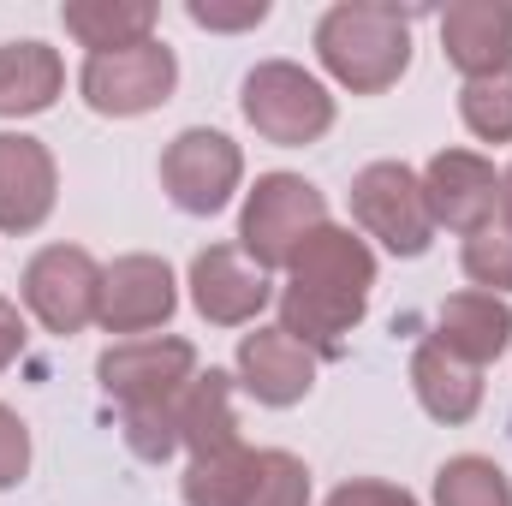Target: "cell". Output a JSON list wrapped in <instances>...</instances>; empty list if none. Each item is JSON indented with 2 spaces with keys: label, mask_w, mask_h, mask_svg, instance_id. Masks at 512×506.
Wrapping results in <instances>:
<instances>
[{
  "label": "cell",
  "mask_w": 512,
  "mask_h": 506,
  "mask_svg": "<svg viewBox=\"0 0 512 506\" xmlns=\"http://www.w3.org/2000/svg\"><path fill=\"white\" fill-rule=\"evenodd\" d=\"M173 90H179V54L161 36L114 54H84V72H78V96L102 120H143L167 108Z\"/></svg>",
  "instance_id": "cell-5"
},
{
  "label": "cell",
  "mask_w": 512,
  "mask_h": 506,
  "mask_svg": "<svg viewBox=\"0 0 512 506\" xmlns=\"http://www.w3.org/2000/svg\"><path fill=\"white\" fill-rule=\"evenodd\" d=\"M411 393H417V405L435 423L459 429V423H471L483 411V370H471L465 358H453L435 340H417V352H411Z\"/></svg>",
  "instance_id": "cell-19"
},
{
  "label": "cell",
  "mask_w": 512,
  "mask_h": 506,
  "mask_svg": "<svg viewBox=\"0 0 512 506\" xmlns=\"http://www.w3.org/2000/svg\"><path fill=\"white\" fill-rule=\"evenodd\" d=\"M18 298L42 322V334L72 340V334H84L96 322L102 262L84 251V245H42V251L24 262V274H18Z\"/></svg>",
  "instance_id": "cell-7"
},
{
  "label": "cell",
  "mask_w": 512,
  "mask_h": 506,
  "mask_svg": "<svg viewBox=\"0 0 512 506\" xmlns=\"http://www.w3.org/2000/svg\"><path fill=\"white\" fill-rule=\"evenodd\" d=\"M429 506H512V477L483 453H453L429 483Z\"/></svg>",
  "instance_id": "cell-23"
},
{
  "label": "cell",
  "mask_w": 512,
  "mask_h": 506,
  "mask_svg": "<svg viewBox=\"0 0 512 506\" xmlns=\"http://www.w3.org/2000/svg\"><path fill=\"white\" fill-rule=\"evenodd\" d=\"M429 340L447 346L453 358H465L471 370H483V364H495L512 346V304L495 298V292H471V286H465V292L441 298Z\"/></svg>",
  "instance_id": "cell-17"
},
{
  "label": "cell",
  "mask_w": 512,
  "mask_h": 506,
  "mask_svg": "<svg viewBox=\"0 0 512 506\" xmlns=\"http://www.w3.org/2000/svg\"><path fill=\"white\" fill-rule=\"evenodd\" d=\"M60 24L78 48L90 54H114V48H137V42H155V0H66L60 6Z\"/></svg>",
  "instance_id": "cell-21"
},
{
  "label": "cell",
  "mask_w": 512,
  "mask_h": 506,
  "mask_svg": "<svg viewBox=\"0 0 512 506\" xmlns=\"http://www.w3.org/2000/svg\"><path fill=\"white\" fill-rule=\"evenodd\" d=\"M233 381L251 393L256 405H268V411H292V405H304L310 387H316V358H310L292 334L256 322L251 334H239Z\"/></svg>",
  "instance_id": "cell-13"
},
{
  "label": "cell",
  "mask_w": 512,
  "mask_h": 506,
  "mask_svg": "<svg viewBox=\"0 0 512 506\" xmlns=\"http://www.w3.org/2000/svg\"><path fill=\"white\" fill-rule=\"evenodd\" d=\"M274 310H280V334H292L316 364L322 358H340L346 352V340L358 334V322H364V310H370V298H346V292H322V286H280L274 292Z\"/></svg>",
  "instance_id": "cell-15"
},
{
  "label": "cell",
  "mask_w": 512,
  "mask_h": 506,
  "mask_svg": "<svg viewBox=\"0 0 512 506\" xmlns=\"http://www.w3.org/2000/svg\"><path fill=\"white\" fill-rule=\"evenodd\" d=\"M126 447L143 465H167L179 453V423L173 405H149V411H126Z\"/></svg>",
  "instance_id": "cell-27"
},
{
  "label": "cell",
  "mask_w": 512,
  "mask_h": 506,
  "mask_svg": "<svg viewBox=\"0 0 512 506\" xmlns=\"http://www.w3.org/2000/svg\"><path fill=\"white\" fill-rule=\"evenodd\" d=\"M423 197H429V215H435V233H477L501 215V173L489 155L477 149H435L429 167H423Z\"/></svg>",
  "instance_id": "cell-11"
},
{
  "label": "cell",
  "mask_w": 512,
  "mask_h": 506,
  "mask_svg": "<svg viewBox=\"0 0 512 506\" xmlns=\"http://www.w3.org/2000/svg\"><path fill=\"white\" fill-rule=\"evenodd\" d=\"M268 12H274L268 0H185V18H191L197 30H221V36L268 24Z\"/></svg>",
  "instance_id": "cell-28"
},
{
  "label": "cell",
  "mask_w": 512,
  "mask_h": 506,
  "mask_svg": "<svg viewBox=\"0 0 512 506\" xmlns=\"http://www.w3.org/2000/svg\"><path fill=\"white\" fill-rule=\"evenodd\" d=\"M239 381L227 370H197V381L173 399V423H179V447L197 459V453H215V447H233L239 441Z\"/></svg>",
  "instance_id": "cell-20"
},
{
  "label": "cell",
  "mask_w": 512,
  "mask_h": 506,
  "mask_svg": "<svg viewBox=\"0 0 512 506\" xmlns=\"http://www.w3.org/2000/svg\"><path fill=\"white\" fill-rule=\"evenodd\" d=\"M459 120L477 143H512V72L471 78L459 90Z\"/></svg>",
  "instance_id": "cell-24"
},
{
  "label": "cell",
  "mask_w": 512,
  "mask_h": 506,
  "mask_svg": "<svg viewBox=\"0 0 512 506\" xmlns=\"http://www.w3.org/2000/svg\"><path fill=\"white\" fill-rule=\"evenodd\" d=\"M179 310V274L173 262L155 251H131L102 262V304H96V328L120 334V340H143L155 328H167Z\"/></svg>",
  "instance_id": "cell-9"
},
{
  "label": "cell",
  "mask_w": 512,
  "mask_h": 506,
  "mask_svg": "<svg viewBox=\"0 0 512 506\" xmlns=\"http://www.w3.org/2000/svg\"><path fill=\"white\" fill-rule=\"evenodd\" d=\"M495 221H501V227L512 233V167L501 173V215H495Z\"/></svg>",
  "instance_id": "cell-32"
},
{
  "label": "cell",
  "mask_w": 512,
  "mask_h": 506,
  "mask_svg": "<svg viewBox=\"0 0 512 506\" xmlns=\"http://www.w3.org/2000/svg\"><path fill=\"white\" fill-rule=\"evenodd\" d=\"M239 114L262 143H280V149H310L340 120L334 90L298 60H256L239 84Z\"/></svg>",
  "instance_id": "cell-2"
},
{
  "label": "cell",
  "mask_w": 512,
  "mask_h": 506,
  "mask_svg": "<svg viewBox=\"0 0 512 506\" xmlns=\"http://www.w3.org/2000/svg\"><path fill=\"white\" fill-rule=\"evenodd\" d=\"M60 203V167L54 149L30 131H0V233L24 239L48 227Z\"/></svg>",
  "instance_id": "cell-12"
},
{
  "label": "cell",
  "mask_w": 512,
  "mask_h": 506,
  "mask_svg": "<svg viewBox=\"0 0 512 506\" xmlns=\"http://www.w3.org/2000/svg\"><path fill=\"white\" fill-rule=\"evenodd\" d=\"M316 227H328V197L304 173H256V185L239 203V251L251 256L256 268L286 274L292 251Z\"/></svg>",
  "instance_id": "cell-3"
},
{
  "label": "cell",
  "mask_w": 512,
  "mask_h": 506,
  "mask_svg": "<svg viewBox=\"0 0 512 506\" xmlns=\"http://www.w3.org/2000/svg\"><path fill=\"white\" fill-rule=\"evenodd\" d=\"M411 24L417 6L393 0H334L316 18V60L352 96H387L411 72Z\"/></svg>",
  "instance_id": "cell-1"
},
{
  "label": "cell",
  "mask_w": 512,
  "mask_h": 506,
  "mask_svg": "<svg viewBox=\"0 0 512 506\" xmlns=\"http://www.w3.org/2000/svg\"><path fill=\"white\" fill-rule=\"evenodd\" d=\"M256 453L262 447H215V453H197L179 477V495L185 506H251L256 495Z\"/></svg>",
  "instance_id": "cell-22"
},
{
  "label": "cell",
  "mask_w": 512,
  "mask_h": 506,
  "mask_svg": "<svg viewBox=\"0 0 512 506\" xmlns=\"http://www.w3.org/2000/svg\"><path fill=\"white\" fill-rule=\"evenodd\" d=\"M435 30H441L447 66L465 84L512 72V6L507 0H453V6H441Z\"/></svg>",
  "instance_id": "cell-14"
},
{
  "label": "cell",
  "mask_w": 512,
  "mask_h": 506,
  "mask_svg": "<svg viewBox=\"0 0 512 506\" xmlns=\"http://www.w3.org/2000/svg\"><path fill=\"white\" fill-rule=\"evenodd\" d=\"M161 191L179 215H221L245 191V149L215 126H185L161 149Z\"/></svg>",
  "instance_id": "cell-6"
},
{
  "label": "cell",
  "mask_w": 512,
  "mask_h": 506,
  "mask_svg": "<svg viewBox=\"0 0 512 506\" xmlns=\"http://www.w3.org/2000/svg\"><path fill=\"white\" fill-rule=\"evenodd\" d=\"M24 340H30V334H24V310H18L12 298H0V376L24 358Z\"/></svg>",
  "instance_id": "cell-31"
},
{
  "label": "cell",
  "mask_w": 512,
  "mask_h": 506,
  "mask_svg": "<svg viewBox=\"0 0 512 506\" xmlns=\"http://www.w3.org/2000/svg\"><path fill=\"white\" fill-rule=\"evenodd\" d=\"M459 268H465L471 292H495V298H507L512 292V233L501 227V221L465 233V245H459Z\"/></svg>",
  "instance_id": "cell-25"
},
{
  "label": "cell",
  "mask_w": 512,
  "mask_h": 506,
  "mask_svg": "<svg viewBox=\"0 0 512 506\" xmlns=\"http://www.w3.org/2000/svg\"><path fill=\"white\" fill-rule=\"evenodd\" d=\"M191 310L209 322V328H256L262 310L274 304V280L268 268H256L239 245H203L191 256Z\"/></svg>",
  "instance_id": "cell-10"
},
{
  "label": "cell",
  "mask_w": 512,
  "mask_h": 506,
  "mask_svg": "<svg viewBox=\"0 0 512 506\" xmlns=\"http://www.w3.org/2000/svg\"><path fill=\"white\" fill-rule=\"evenodd\" d=\"M322 506H423V501L399 483H382V477H346Z\"/></svg>",
  "instance_id": "cell-30"
},
{
  "label": "cell",
  "mask_w": 512,
  "mask_h": 506,
  "mask_svg": "<svg viewBox=\"0 0 512 506\" xmlns=\"http://www.w3.org/2000/svg\"><path fill=\"white\" fill-rule=\"evenodd\" d=\"M352 221L364 239H376L387 256H423L435 245V215L423 197V173L405 161H370L352 173Z\"/></svg>",
  "instance_id": "cell-4"
},
{
  "label": "cell",
  "mask_w": 512,
  "mask_h": 506,
  "mask_svg": "<svg viewBox=\"0 0 512 506\" xmlns=\"http://www.w3.org/2000/svg\"><path fill=\"white\" fill-rule=\"evenodd\" d=\"M286 280L292 286H322V292H346V298H370L376 286V245L352 227H316L292 262H286Z\"/></svg>",
  "instance_id": "cell-16"
},
{
  "label": "cell",
  "mask_w": 512,
  "mask_h": 506,
  "mask_svg": "<svg viewBox=\"0 0 512 506\" xmlns=\"http://www.w3.org/2000/svg\"><path fill=\"white\" fill-rule=\"evenodd\" d=\"M251 506H310V465L286 447H262Z\"/></svg>",
  "instance_id": "cell-26"
},
{
  "label": "cell",
  "mask_w": 512,
  "mask_h": 506,
  "mask_svg": "<svg viewBox=\"0 0 512 506\" xmlns=\"http://www.w3.org/2000/svg\"><path fill=\"white\" fill-rule=\"evenodd\" d=\"M24 477H30V423L12 405H0V489H12Z\"/></svg>",
  "instance_id": "cell-29"
},
{
  "label": "cell",
  "mask_w": 512,
  "mask_h": 506,
  "mask_svg": "<svg viewBox=\"0 0 512 506\" xmlns=\"http://www.w3.org/2000/svg\"><path fill=\"white\" fill-rule=\"evenodd\" d=\"M66 96V60L60 48L18 36L0 42V120H36Z\"/></svg>",
  "instance_id": "cell-18"
},
{
  "label": "cell",
  "mask_w": 512,
  "mask_h": 506,
  "mask_svg": "<svg viewBox=\"0 0 512 506\" xmlns=\"http://www.w3.org/2000/svg\"><path fill=\"white\" fill-rule=\"evenodd\" d=\"M96 381L108 399H120V411H149V405H173L191 381H197V346L179 334H143V340H114L96 358Z\"/></svg>",
  "instance_id": "cell-8"
}]
</instances>
